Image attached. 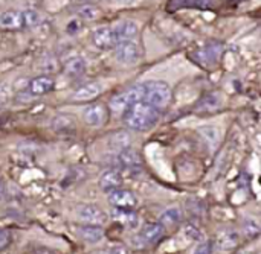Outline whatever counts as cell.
Returning <instances> with one entry per match:
<instances>
[{"label":"cell","instance_id":"cell-1","mask_svg":"<svg viewBox=\"0 0 261 254\" xmlns=\"http://www.w3.org/2000/svg\"><path fill=\"white\" fill-rule=\"evenodd\" d=\"M158 119H159V110L144 101L132 105L124 116L125 125L135 131H145L151 128L158 122Z\"/></svg>","mask_w":261,"mask_h":254},{"label":"cell","instance_id":"cell-2","mask_svg":"<svg viewBox=\"0 0 261 254\" xmlns=\"http://www.w3.org/2000/svg\"><path fill=\"white\" fill-rule=\"evenodd\" d=\"M171 101V88L164 81H150L144 84V102L154 108H165Z\"/></svg>","mask_w":261,"mask_h":254},{"label":"cell","instance_id":"cell-3","mask_svg":"<svg viewBox=\"0 0 261 254\" xmlns=\"http://www.w3.org/2000/svg\"><path fill=\"white\" fill-rule=\"evenodd\" d=\"M141 101H144V84L142 85H135V87L116 94L115 98H112L110 110L115 114H122L132 105H135V104H138Z\"/></svg>","mask_w":261,"mask_h":254},{"label":"cell","instance_id":"cell-4","mask_svg":"<svg viewBox=\"0 0 261 254\" xmlns=\"http://www.w3.org/2000/svg\"><path fill=\"white\" fill-rule=\"evenodd\" d=\"M76 215H78V219L81 223H84L86 226H99L101 227L107 221L106 212L93 204H84V206L78 207Z\"/></svg>","mask_w":261,"mask_h":254},{"label":"cell","instance_id":"cell-5","mask_svg":"<svg viewBox=\"0 0 261 254\" xmlns=\"http://www.w3.org/2000/svg\"><path fill=\"white\" fill-rule=\"evenodd\" d=\"M115 56L122 64H135L139 59V56H141L139 44L135 40L122 41V43L116 44Z\"/></svg>","mask_w":261,"mask_h":254},{"label":"cell","instance_id":"cell-6","mask_svg":"<svg viewBox=\"0 0 261 254\" xmlns=\"http://www.w3.org/2000/svg\"><path fill=\"white\" fill-rule=\"evenodd\" d=\"M109 203L115 209H124V210H133L138 206V200L133 192L116 189L109 194Z\"/></svg>","mask_w":261,"mask_h":254},{"label":"cell","instance_id":"cell-7","mask_svg":"<svg viewBox=\"0 0 261 254\" xmlns=\"http://www.w3.org/2000/svg\"><path fill=\"white\" fill-rule=\"evenodd\" d=\"M222 52H223V44L217 43V41H213V43H208L206 46H203L196 53V58L203 66H214L220 59Z\"/></svg>","mask_w":261,"mask_h":254},{"label":"cell","instance_id":"cell-8","mask_svg":"<svg viewBox=\"0 0 261 254\" xmlns=\"http://www.w3.org/2000/svg\"><path fill=\"white\" fill-rule=\"evenodd\" d=\"M102 90H104V87L101 82H89V84H84L80 88H76L72 93L70 99L75 102H86V101L98 98L102 93Z\"/></svg>","mask_w":261,"mask_h":254},{"label":"cell","instance_id":"cell-9","mask_svg":"<svg viewBox=\"0 0 261 254\" xmlns=\"http://www.w3.org/2000/svg\"><path fill=\"white\" fill-rule=\"evenodd\" d=\"M83 119L90 126H101L107 120V108L101 104H93L84 110Z\"/></svg>","mask_w":261,"mask_h":254},{"label":"cell","instance_id":"cell-10","mask_svg":"<svg viewBox=\"0 0 261 254\" xmlns=\"http://www.w3.org/2000/svg\"><path fill=\"white\" fill-rule=\"evenodd\" d=\"M113 35H115V43L119 44L122 41L133 40L138 35V24L132 20L121 21L113 27Z\"/></svg>","mask_w":261,"mask_h":254},{"label":"cell","instance_id":"cell-11","mask_svg":"<svg viewBox=\"0 0 261 254\" xmlns=\"http://www.w3.org/2000/svg\"><path fill=\"white\" fill-rule=\"evenodd\" d=\"M55 87V81L49 76H37L28 84V91L34 96H41L52 91Z\"/></svg>","mask_w":261,"mask_h":254},{"label":"cell","instance_id":"cell-12","mask_svg":"<svg viewBox=\"0 0 261 254\" xmlns=\"http://www.w3.org/2000/svg\"><path fill=\"white\" fill-rule=\"evenodd\" d=\"M0 27L8 29V30H15V29H23L24 21H23V14L18 11H5L0 14Z\"/></svg>","mask_w":261,"mask_h":254},{"label":"cell","instance_id":"cell-13","mask_svg":"<svg viewBox=\"0 0 261 254\" xmlns=\"http://www.w3.org/2000/svg\"><path fill=\"white\" fill-rule=\"evenodd\" d=\"M93 43L101 47V49H109L116 46L115 43V35H113V27L110 26H101L93 30Z\"/></svg>","mask_w":261,"mask_h":254},{"label":"cell","instance_id":"cell-14","mask_svg":"<svg viewBox=\"0 0 261 254\" xmlns=\"http://www.w3.org/2000/svg\"><path fill=\"white\" fill-rule=\"evenodd\" d=\"M122 184V177L119 174V171H115V169H109L106 171L101 177H99V186L104 192H112V190H116L119 189Z\"/></svg>","mask_w":261,"mask_h":254},{"label":"cell","instance_id":"cell-15","mask_svg":"<svg viewBox=\"0 0 261 254\" xmlns=\"http://www.w3.org/2000/svg\"><path fill=\"white\" fill-rule=\"evenodd\" d=\"M118 162L125 169H139L141 168V163H142L139 154L135 149H132V148L122 149L119 152V155H118Z\"/></svg>","mask_w":261,"mask_h":254},{"label":"cell","instance_id":"cell-16","mask_svg":"<svg viewBox=\"0 0 261 254\" xmlns=\"http://www.w3.org/2000/svg\"><path fill=\"white\" fill-rule=\"evenodd\" d=\"M76 235L89 244H96L102 239L104 230L99 226H81L78 227Z\"/></svg>","mask_w":261,"mask_h":254},{"label":"cell","instance_id":"cell-17","mask_svg":"<svg viewBox=\"0 0 261 254\" xmlns=\"http://www.w3.org/2000/svg\"><path fill=\"white\" fill-rule=\"evenodd\" d=\"M217 245L223 251H232L239 245V233L234 230H223L217 236Z\"/></svg>","mask_w":261,"mask_h":254},{"label":"cell","instance_id":"cell-18","mask_svg":"<svg viewBox=\"0 0 261 254\" xmlns=\"http://www.w3.org/2000/svg\"><path fill=\"white\" fill-rule=\"evenodd\" d=\"M164 230H165V227H164L161 223H151V224H147V226L142 229V232H141V238H142L145 242L153 244V242H156L158 239H161V238H162Z\"/></svg>","mask_w":261,"mask_h":254},{"label":"cell","instance_id":"cell-19","mask_svg":"<svg viewBox=\"0 0 261 254\" xmlns=\"http://www.w3.org/2000/svg\"><path fill=\"white\" fill-rule=\"evenodd\" d=\"M113 218L116 221H119L122 226L128 227V229H135L138 227V215L132 210H124V209H115L113 210Z\"/></svg>","mask_w":261,"mask_h":254},{"label":"cell","instance_id":"cell-20","mask_svg":"<svg viewBox=\"0 0 261 254\" xmlns=\"http://www.w3.org/2000/svg\"><path fill=\"white\" fill-rule=\"evenodd\" d=\"M86 70V59L81 56H72L64 62V73L67 76H78Z\"/></svg>","mask_w":261,"mask_h":254},{"label":"cell","instance_id":"cell-21","mask_svg":"<svg viewBox=\"0 0 261 254\" xmlns=\"http://www.w3.org/2000/svg\"><path fill=\"white\" fill-rule=\"evenodd\" d=\"M220 96L217 94V93H210V94H206L200 102H199V107H197V110H199V113L202 111V113H210V111H214V110H217L219 107H220Z\"/></svg>","mask_w":261,"mask_h":254},{"label":"cell","instance_id":"cell-22","mask_svg":"<svg viewBox=\"0 0 261 254\" xmlns=\"http://www.w3.org/2000/svg\"><path fill=\"white\" fill-rule=\"evenodd\" d=\"M199 134L202 136V139L211 146V148H216L219 145V140H220V133L216 126H202L199 130Z\"/></svg>","mask_w":261,"mask_h":254},{"label":"cell","instance_id":"cell-23","mask_svg":"<svg viewBox=\"0 0 261 254\" xmlns=\"http://www.w3.org/2000/svg\"><path fill=\"white\" fill-rule=\"evenodd\" d=\"M180 219H182L180 210H179L177 207H170V209H167V210L162 213V216H161V224H162L164 227H165V226H174V224H177Z\"/></svg>","mask_w":261,"mask_h":254},{"label":"cell","instance_id":"cell-24","mask_svg":"<svg viewBox=\"0 0 261 254\" xmlns=\"http://www.w3.org/2000/svg\"><path fill=\"white\" fill-rule=\"evenodd\" d=\"M76 14L84 20H96L101 14V11L95 5H83L76 9Z\"/></svg>","mask_w":261,"mask_h":254},{"label":"cell","instance_id":"cell-25","mask_svg":"<svg viewBox=\"0 0 261 254\" xmlns=\"http://www.w3.org/2000/svg\"><path fill=\"white\" fill-rule=\"evenodd\" d=\"M243 233H245V236L249 238V239L258 236V233H260V224H258L254 218L245 219V223H243Z\"/></svg>","mask_w":261,"mask_h":254},{"label":"cell","instance_id":"cell-26","mask_svg":"<svg viewBox=\"0 0 261 254\" xmlns=\"http://www.w3.org/2000/svg\"><path fill=\"white\" fill-rule=\"evenodd\" d=\"M130 142H132L130 134H128V133H124V131L116 133V134H113V137H112L113 146H115V148H119L121 151L125 149V148H128V146H130Z\"/></svg>","mask_w":261,"mask_h":254},{"label":"cell","instance_id":"cell-27","mask_svg":"<svg viewBox=\"0 0 261 254\" xmlns=\"http://www.w3.org/2000/svg\"><path fill=\"white\" fill-rule=\"evenodd\" d=\"M23 21H24V27H35L40 21H41V17L37 11L34 9H28V11H23Z\"/></svg>","mask_w":261,"mask_h":254},{"label":"cell","instance_id":"cell-28","mask_svg":"<svg viewBox=\"0 0 261 254\" xmlns=\"http://www.w3.org/2000/svg\"><path fill=\"white\" fill-rule=\"evenodd\" d=\"M194 254H213V242L211 241H203L197 245L194 250Z\"/></svg>","mask_w":261,"mask_h":254},{"label":"cell","instance_id":"cell-29","mask_svg":"<svg viewBox=\"0 0 261 254\" xmlns=\"http://www.w3.org/2000/svg\"><path fill=\"white\" fill-rule=\"evenodd\" d=\"M11 242V235L8 230H0V250H3L5 247H8Z\"/></svg>","mask_w":261,"mask_h":254},{"label":"cell","instance_id":"cell-30","mask_svg":"<svg viewBox=\"0 0 261 254\" xmlns=\"http://www.w3.org/2000/svg\"><path fill=\"white\" fill-rule=\"evenodd\" d=\"M67 32H70V34H73V32H78L80 29H81V24H80V21L78 20H72L69 24H67Z\"/></svg>","mask_w":261,"mask_h":254},{"label":"cell","instance_id":"cell-31","mask_svg":"<svg viewBox=\"0 0 261 254\" xmlns=\"http://www.w3.org/2000/svg\"><path fill=\"white\" fill-rule=\"evenodd\" d=\"M110 254H130V251L125 247H115L110 250Z\"/></svg>","mask_w":261,"mask_h":254},{"label":"cell","instance_id":"cell-32","mask_svg":"<svg viewBox=\"0 0 261 254\" xmlns=\"http://www.w3.org/2000/svg\"><path fill=\"white\" fill-rule=\"evenodd\" d=\"M119 3H124V5H128V3H133L135 0H118Z\"/></svg>","mask_w":261,"mask_h":254},{"label":"cell","instance_id":"cell-33","mask_svg":"<svg viewBox=\"0 0 261 254\" xmlns=\"http://www.w3.org/2000/svg\"><path fill=\"white\" fill-rule=\"evenodd\" d=\"M3 197V183H2V180H0V198Z\"/></svg>","mask_w":261,"mask_h":254},{"label":"cell","instance_id":"cell-34","mask_svg":"<svg viewBox=\"0 0 261 254\" xmlns=\"http://www.w3.org/2000/svg\"><path fill=\"white\" fill-rule=\"evenodd\" d=\"M239 254H242V253H239Z\"/></svg>","mask_w":261,"mask_h":254}]
</instances>
